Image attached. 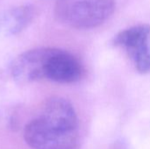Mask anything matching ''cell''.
<instances>
[{
  "label": "cell",
  "mask_w": 150,
  "mask_h": 149,
  "mask_svg": "<svg viewBox=\"0 0 150 149\" xmlns=\"http://www.w3.org/2000/svg\"><path fill=\"white\" fill-rule=\"evenodd\" d=\"M113 44L122 48L141 74L150 73V25L141 24L118 32Z\"/></svg>",
  "instance_id": "3"
},
{
  "label": "cell",
  "mask_w": 150,
  "mask_h": 149,
  "mask_svg": "<svg viewBox=\"0 0 150 149\" xmlns=\"http://www.w3.org/2000/svg\"><path fill=\"white\" fill-rule=\"evenodd\" d=\"M114 10L115 0H63L55 8V15L68 26L87 30L103 25Z\"/></svg>",
  "instance_id": "2"
},
{
  "label": "cell",
  "mask_w": 150,
  "mask_h": 149,
  "mask_svg": "<svg viewBox=\"0 0 150 149\" xmlns=\"http://www.w3.org/2000/svg\"><path fill=\"white\" fill-rule=\"evenodd\" d=\"M51 47H39L27 50L18 55L11 65L12 78L25 84L45 78V68Z\"/></svg>",
  "instance_id": "4"
},
{
  "label": "cell",
  "mask_w": 150,
  "mask_h": 149,
  "mask_svg": "<svg viewBox=\"0 0 150 149\" xmlns=\"http://www.w3.org/2000/svg\"><path fill=\"white\" fill-rule=\"evenodd\" d=\"M26 144L33 149H76L79 123L72 104L61 97L47 99L38 117L24 130Z\"/></svg>",
  "instance_id": "1"
},
{
  "label": "cell",
  "mask_w": 150,
  "mask_h": 149,
  "mask_svg": "<svg viewBox=\"0 0 150 149\" xmlns=\"http://www.w3.org/2000/svg\"><path fill=\"white\" fill-rule=\"evenodd\" d=\"M34 18V10L31 5L12 8L0 16V33L15 35L25 29Z\"/></svg>",
  "instance_id": "6"
},
{
  "label": "cell",
  "mask_w": 150,
  "mask_h": 149,
  "mask_svg": "<svg viewBox=\"0 0 150 149\" xmlns=\"http://www.w3.org/2000/svg\"><path fill=\"white\" fill-rule=\"evenodd\" d=\"M83 67L71 53L51 47L45 68V78L58 83H74L83 76Z\"/></svg>",
  "instance_id": "5"
}]
</instances>
